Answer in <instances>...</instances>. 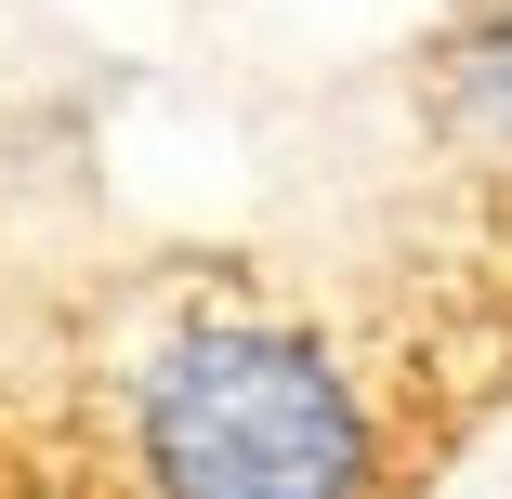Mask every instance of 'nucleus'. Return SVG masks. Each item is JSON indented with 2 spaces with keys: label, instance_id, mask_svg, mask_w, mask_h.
Listing matches in <instances>:
<instances>
[{
  "label": "nucleus",
  "instance_id": "nucleus-1",
  "mask_svg": "<svg viewBox=\"0 0 512 499\" xmlns=\"http://www.w3.org/2000/svg\"><path fill=\"white\" fill-rule=\"evenodd\" d=\"M394 394L329 316L211 289L119 368V499H394Z\"/></svg>",
  "mask_w": 512,
  "mask_h": 499
},
{
  "label": "nucleus",
  "instance_id": "nucleus-2",
  "mask_svg": "<svg viewBox=\"0 0 512 499\" xmlns=\"http://www.w3.org/2000/svg\"><path fill=\"white\" fill-rule=\"evenodd\" d=\"M447 119L486 145V171H512V0H473V27L447 40Z\"/></svg>",
  "mask_w": 512,
  "mask_h": 499
}]
</instances>
